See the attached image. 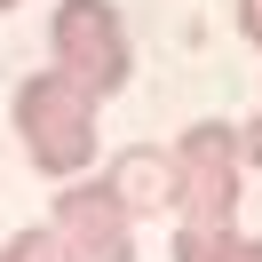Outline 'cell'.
<instances>
[{
	"mask_svg": "<svg viewBox=\"0 0 262 262\" xmlns=\"http://www.w3.org/2000/svg\"><path fill=\"white\" fill-rule=\"evenodd\" d=\"M0 262H72V254H64V238L48 223H32V230H16V238L0 246Z\"/></svg>",
	"mask_w": 262,
	"mask_h": 262,
	"instance_id": "7",
	"label": "cell"
},
{
	"mask_svg": "<svg viewBox=\"0 0 262 262\" xmlns=\"http://www.w3.org/2000/svg\"><path fill=\"white\" fill-rule=\"evenodd\" d=\"M230 262H262V238H238V246H230Z\"/></svg>",
	"mask_w": 262,
	"mask_h": 262,
	"instance_id": "10",
	"label": "cell"
},
{
	"mask_svg": "<svg viewBox=\"0 0 262 262\" xmlns=\"http://www.w3.org/2000/svg\"><path fill=\"white\" fill-rule=\"evenodd\" d=\"M238 32H246V40L262 48V0H238Z\"/></svg>",
	"mask_w": 262,
	"mask_h": 262,
	"instance_id": "9",
	"label": "cell"
},
{
	"mask_svg": "<svg viewBox=\"0 0 262 262\" xmlns=\"http://www.w3.org/2000/svg\"><path fill=\"white\" fill-rule=\"evenodd\" d=\"M16 127H24V151H32V167L48 183L88 175V159H96V103L64 72H32L16 88Z\"/></svg>",
	"mask_w": 262,
	"mask_h": 262,
	"instance_id": "1",
	"label": "cell"
},
{
	"mask_svg": "<svg viewBox=\"0 0 262 262\" xmlns=\"http://www.w3.org/2000/svg\"><path fill=\"white\" fill-rule=\"evenodd\" d=\"M230 246H238L230 223H183L175 230V262H230Z\"/></svg>",
	"mask_w": 262,
	"mask_h": 262,
	"instance_id": "6",
	"label": "cell"
},
{
	"mask_svg": "<svg viewBox=\"0 0 262 262\" xmlns=\"http://www.w3.org/2000/svg\"><path fill=\"white\" fill-rule=\"evenodd\" d=\"M175 159V207L183 223H230L238 214V127L230 119H199L183 127V143L167 151Z\"/></svg>",
	"mask_w": 262,
	"mask_h": 262,
	"instance_id": "3",
	"label": "cell"
},
{
	"mask_svg": "<svg viewBox=\"0 0 262 262\" xmlns=\"http://www.w3.org/2000/svg\"><path fill=\"white\" fill-rule=\"evenodd\" d=\"M112 191H119V207H127V214L175 207V159H167V151H119Z\"/></svg>",
	"mask_w": 262,
	"mask_h": 262,
	"instance_id": "5",
	"label": "cell"
},
{
	"mask_svg": "<svg viewBox=\"0 0 262 262\" xmlns=\"http://www.w3.org/2000/svg\"><path fill=\"white\" fill-rule=\"evenodd\" d=\"M8 8H16V0H0V16H8Z\"/></svg>",
	"mask_w": 262,
	"mask_h": 262,
	"instance_id": "11",
	"label": "cell"
},
{
	"mask_svg": "<svg viewBox=\"0 0 262 262\" xmlns=\"http://www.w3.org/2000/svg\"><path fill=\"white\" fill-rule=\"evenodd\" d=\"M48 230L64 238L72 262H135V214L119 207L112 183H80L72 175L48 207Z\"/></svg>",
	"mask_w": 262,
	"mask_h": 262,
	"instance_id": "4",
	"label": "cell"
},
{
	"mask_svg": "<svg viewBox=\"0 0 262 262\" xmlns=\"http://www.w3.org/2000/svg\"><path fill=\"white\" fill-rule=\"evenodd\" d=\"M48 40H56V72H64L88 103L119 96V88H127V72H135L127 24H119L112 0H64V8H56V24H48Z\"/></svg>",
	"mask_w": 262,
	"mask_h": 262,
	"instance_id": "2",
	"label": "cell"
},
{
	"mask_svg": "<svg viewBox=\"0 0 262 262\" xmlns=\"http://www.w3.org/2000/svg\"><path fill=\"white\" fill-rule=\"evenodd\" d=\"M238 159H246V167H262V112L238 127Z\"/></svg>",
	"mask_w": 262,
	"mask_h": 262,
	"instance_id": "8",
	"label": "cell"
}]
</instances>
